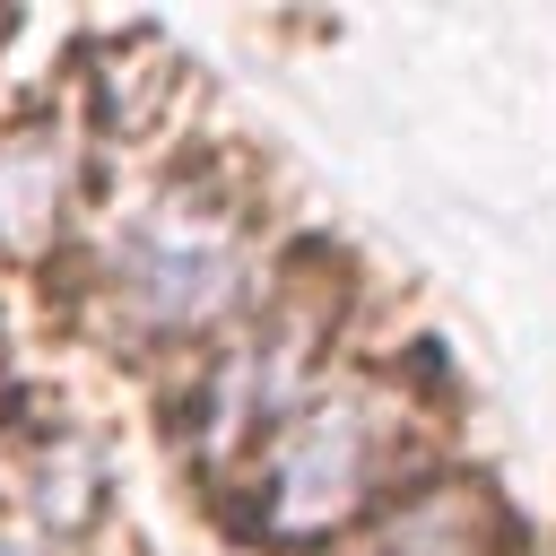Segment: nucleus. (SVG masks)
Segmentation results:
<instances>
[{
  "label": "nucleus",
  "instance_id": "nucleus-1",
  "mask_svg": "<svg viewBox=\"0 0 556 556\" xmlns=\"http://www.w3.org/2000/svg\"><path fill=\"white\" fill-rule=\"evenodd\" d=\"M235 278H243V243L208 191H165L122 243V295L148 330L208 321L235 295Z\"/></svg>",
  "mask_w": 556,
  "mask_h": 556
},
{
  "label": "nucleus",
  "instance_id": "nucleus-2",
  "mask_svg": "<svg viewBox=\"0 0 556 556\" xmlns=\"http://www.w3.org/2000/svg\"><path fill=\"white\" fill-rule=\"evenodd\" d=\"M374 478H382V417L365 400H330L304 426H287V443L269 452L261 521L278 539H321L374 495Z\"/></svg>",
  "mask_w": 556,
  "mask_h": 556
},
{
  "label": "nucleus",
  "instance_id": "nucleus-3",
  "mask_svg": "<svg viewBox=\"0 0 556 556\" xmlns=\"http://www.w3.org/2000/svg\"><path fill=\"white\" fill-rule=\"evenodd\" d=\"M70 208V156L43 139L0 148V252H43Z\"/></svg>",
  "mask_w": 556,
  "mask_h": 556
},
{
  "label": "nucleus",
  "instance_id": "nucleus-4",
  "mask_svg": "<svg viewBox=\"0 0 556 556\" xmlns=\"http://www.w3.org/2000/svg\"><path fill=\"white\" fill-rule=\"evenodd\" d=\"M87 495H96V452H87V443H78V452H52V469H43V513H52V521H87V513H96Z\"/></svg>",
  "mask_w": 556,
  "mask_h": 556
}]
</instances>
